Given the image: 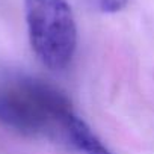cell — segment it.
I'll return each mask as SVG.
<instances>
[{
    "mask_svg": "<svg viewBox=\"0 0 154 154\" xmlns=\"http://www.w3.org/2000/svg\"><path fill=\"white\" fill-rule=\"evenodd\" d=\"M66 143L83 154H113L79 115L69 124Z\"/></svg>",
    "mask_w": 154,
    "mask_h": 154,
    "instance_id": "obj_3",
    "label": "cell"
},
{
    "mask_svg": "<svg viewBox=\"0 0 154 154\" xmlns=\"http://www.w3.org/2000/svg\"><path fill=\"white\" fill-rule=\"evenodd\" d=\"M89 2L92 3V6H95L101 12L115 14V12L122 11L127 6L128 0H89Z\"/></svg>",
    "mask_w": 154,
    "mask_h": 154,
    "instance_id": "obj_4",
    "label": "cell"
},
{
    "mask_svg": "<svg viewBox=\"0 0 154 154\" xmlns=\"http://www.w3.org/2000/svg\"><path fill=\"white\" fill-rule=\"evenodd\" d=\"M30 45L50 69H63L74 57L77 26L66 0H24Z\"/></svg>",
    "mask_w": 154,
    "mask_h": 154,
    "instance_id": "obj_2",
    "label": "cell"
},
{
    "mask_svg": "<svg viewBox=\"0 0 154 154\" xmlns=\"http://www.w3.org/2000/svg\"><path fill=\"white\" fill-rule=\"evenodd\" d=\"M75 115L62 92L35 77L11 75L0 85V121L21 133L66 142Z\"/></svg>",
    "mask_w": 154,
    "mask_h": 154,
    "instance_id": "obj_1",
    "label": "cell"
}]
</instances>
